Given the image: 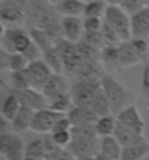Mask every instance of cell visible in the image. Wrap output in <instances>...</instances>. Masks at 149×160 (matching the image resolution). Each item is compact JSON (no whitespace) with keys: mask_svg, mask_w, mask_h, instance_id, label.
<instances>
[{"mask_svg":"<svg viewBox=\"0 0 149 160\" xmlns=\"http://www.w3.org/2000/svg\"><path fill=\"white\" fill-rule=\"evenodd\" d=\"M85 2L80 0H62L56 6V9L62 17H83Z\"/></svg>","mask_w":149,"mask_h":160,"instance_id":"cell-22","label":"cell"},{"mask_svg":"<svg viewBox=\"0 0 149 160\" xmlns=\"http://www.w3.org/2000/svg\"><path fill=\"white\" fill-rule=\"evenodd\" d=\"M63 39L72 43H78L82 41L84 31V19L80 17H62L61 20Z\"/></svg>","mask_w":149,"mask_h":160,"instance_id":"cell-13","label":"cell"},{"mask_svg":"<svg viewBox=\"0 0 149 160\" xmlns=\"http://www.w3.org/2000/svg\"><path fill=\"white\" fill-rule=\"evenodd\" d=\"M43 60L54 74H64V64H63L61 55H60L56 47H54L50 50H48L47 53H44Z\"/></svg>","mask_w":149,"mask_h":160,"instance_id":"cell-28","label":"cell"},{"mask_svg":"<svg viewBox=\"0 0 149 160\" xmlns=\"http://www.w3.org/2000/svg\"><path fill=\"white\" fill-rule=\"evenodd\" d=\"M107 2L105 0H94L85 5L83 18H104L107 8Z\"/></svg>","mask_w":149,"mask_h":160,"instance_id":"cell-30","label":"cell"},{"mask_svg":"<svg viewBox=\"0 0 149 160\" xmlns=\"http://www.w3.org/2000/svg\"><path fill=\"white\" fill-rule=\"evenodd\" d=\"M84 31L86 34H98L104 26V19L101 18H83Z\"/></svg>","mask_w":149,"mask_h":160,"instance_id":"cell-37","label":"cell"},{"mask_svg":"<svg viewBox=\"0 0 149 160\" xmlns=\"http://www.w3.org/2000/svg\"><path fill=\"white\" fill-rule=\"evenodd\" d=\"M23 160H41V159H36V158H31V157H25Z\"/></svg>","mask_w":149,"mask_h":160,"instance_id":"cell-48","label":"cell"},{"mask_svg":"<svg viewBox=\"0 0 149 160\" xmlns=\"http://www.w3.org/2000/svg\"><path fill=\"white\" fill-rule=\"evenodd\" d=\"M94 160H113V159H111L108 157H106V156H104V154L99 153V154H97V156L94 157Z\"/></svg>","mask_w":149,"mask_h":160,"instance_id":"cell-46","label":"cell"},{"mask_svg":"<svg viewBox=\"0 0 149 160\" xmlns=\"http://www.w3.org/2000/svg\"><path fill=\"white\" fill-rule=\"evenodd\" d=\"M143 2H145L146 6H148L149 7V0H143Z\"/></svg>","mask_w":149,"mask_h":160,"instance_id":"cell-51","label":"cell"},{"mask_svg":"<svg viewBox=\"0 0 149 160\" xmlns=\"http://www.w3.org/2000/svg\"><path fill=\"white\" fill-rule=\"evenodd\" d=\"M22 55L28 60V62H34V61H37V60H41L43 58V52L37 47V46L31 42V46L22 53Z\"/></svg>","mask_w":149,"mask_h":160,"instance_id":"cell-40","label":"cell"},{"mask_svg":"<svg viewBox=\"0 0 149 160\" xmlns=\"http://www.w3.org/2000/svg\"><path fill=\"white\" fill-rule=\"evenodd\" d=\"M117 117L113 115L105 116V117H99V119L96 123L97 133L99 138L107 137V136H113L114 130L117 128Z\"/></svg>","mask_w":149,"mask_h":160,"instance_id":"cell-26","label":"cell"},{"mask_svg":"<svg viewBox=\"0 0 149 160\" xmlns=\"http://www.w3.org/2000/svg\"><path fill=\"white\" fill-rule=\"evenodd\" d=\"M91 109L96 112L98 117H105V116L112 115V109H111L110 102L106 97L104 90H101L98 93V96L94 98V101L91 104Z\"/></svg>","mask_w":149,"mask_h":160,"instance_id":"cell-29","label":"cell"},{"mask_svg":"<svg viewBox=\"0 0 149 160\" xmlns=\"http://www.w3.org/2000/svg\"><path fill=\"white\" fill-rule=\"evenodd\" d=\"M68 118L70 119L72 126L85 124H96L99 117L89 107H74V109L68 113Z\"/></svg>","mask_w":149,"mask_h":160,"instance_id":"cell-17","label":"cell"},{"mask_svg":"<svg viewBox=\"0 0 149 160\" xmlns=\"http://www.w3.org/2000/svg\"><path fill=\"white\" fill-rule=\"evenodd\" d=\"M27 31L29 32L31 41L43 52V54L55 47L54 40L44 29H41V28H37V27H31Z\"/></svg>","mask_w":149,"mask_h":160,"instance_id":"cell-23","label":"cell"},{"mask_svg":"<svg viewBox=\"0 0 149 160\" xmlns=\"http://www.w3.org/2000/svg\"><path fill=\"white\" fill-rule=\"evenodd\" d=\"M132 39H149V7L139 11L131 15Z\"/></svg>","mask_w":149,"mask_h":160,"instance_id":"cell-15","label":"cell"},{"mask_svg":"<svg viewBox=\"0 0 149 160\" xmlns=\"http://www.w3.org/2000/svg\"><path fill=\"white\" fill-rule=\"evenodd\" d=\"M141 96L149 101V62L147 63L142 71V78H141Z\"/></svg>","mask_w":149,"mask_h":160,"instance_id":"cell-41","label":"cell"},{"mask_svg":"<svg viewBox=\"0 0 149 160\" xmlns=\"http://www.w3.org/2000/svg\"><path fill=\"white\" fill-rule=\"evenodd\" d=\"M25 157L44 160V142L43 138H35L26 144Z\"/></svg>","mask_w":149,"mask_h":160,"instance_id":"cell-33","label":"cell"},{"mask_svg":"<svg viewBox=\"0 0 149 160\" xmlns=\"http://www.w3.org/2000/svg\"><path fill=\"white\" fill-rule=\"evenodd\" d=\"M117 117L118 123H120L121 125L128 128L129 130L134 131L135 133L145 136L146 131V124L145 120L142 119V117L140 115L139 109L136 108V105H131L127 109H125L123 111H121Z\"/></svg>","mask_w":149,"mask_h":160,"instance_id":"cell-12","label":"cell"},{"mask_svg":"<svg viewBox=\"0 0 149 160\" xmlns=\"http://www.w3.org/2000/svg\"><path fill=\"white\" fill-rule=\"evenodd\" d=\"M71 136L72 139H93V138H99L97 133L96 124H85L78 125V126H72L71 129Z\"/></svg>","mask_w":149,"mask_h":160,"instance_id":"cell-32","label":"cell"},{"mask_svg":"<svg viewBox=\"0 0 149 160\" xmlns=\"http://www.w3.org/2000/svg\"><path fill=\"white\" fill-rule=\"evenodd\" d=\"M123 147L114 138V136L100 138V152L101 154L108 157L113 160H120Z\"/></svg>","mask_w":149,"mask_h":160,"instance_id":"cell-21","label":"cell"},{"mask_svg":"<svg viewBox=\"0 0 149 160\" xmlns=\"http://www.w3.org/2000/svg\"><path fill=\"white\" fill-rule=\"evenodd\" d=\"M107 5H111V6H120L123 0H105Z\"/></svg>","mask_w":149,"mask_h":160,"instance_id":"cell-45","label":"cell"},{"mask_svg":"<svg viewBox=\"0 0 149 160\" xmlns=\"http://www.w3.org/2000/svg\"><path fill=\"white\" fill-rule=\"evenodd\" d=\"M26 145L18 134L0 133V153L6 160H23Z\"/></svg>","mask_w":149,"mask_h":160,"instance_id":"cell-6","label":"cell"},{"mask_svg":"<svg viewBox=\"0 0 149 160\" xmlns=\"http://www.w3.org/2000/svg\"><path fill=\"white\" fill-rule=\"evenodd\" d=\"M26 74L28 76V80L31 83V88L39 91H42L46 83L49 81V78L53 76V71L48 67V64L44 62L43 58L31 62L27 68Z\"/></svg>","mask_w":149,"mask_h":160,"instance_id":"cell-8","label":"cell"},{"mask_svg":"<svg viewBox=\"0 0 149 160\" xmlns=\"http://www.w3.org/2000/svg\"><path fill=\"white\" fill-rule=\"evenodd\" d=\"M77 160H94V158H80V159Z\"/></svg>","mask_w":149,"mask_h":160,"instance_id":"cell-49","label":"cell"},{"mask_svg":"<svg viewBox=\"0 0 149 160\" xmlns=\"http://www.w3.org/2000/svg\"><path fill=\"white\" fill-rule=\"evenodd\" d=\"M80 1H83L85 4H88V2H91V1H94V0H80Z\"/></svg>","mask_w":149,"mask_h":160,"instance_id":"cell-50","label":"cell"},{"mask_svg":"<svg viewBox=\"0 0 149 160\" xmlns=\"http://www.w3.org/2000/svg\"><path fill=\"white\" fill-rule=\"evenodd\" d=\"M7 91L14 93L18 97L19 102L23 107H28L33 109L34 111H39V110H43L49 108V103L47 98L43 96V93L35 90L33 88H28L25 90H11L8 89Z\"/></svg>","mask_w":149,"mask_h":160,"instance_id":"cell-10","label":"cell"},{"mask_svg":"<svg viewBox=\"0 0 149 160\" xmlns=\"http://www.w3.org/2000/svg\"><path fill=\"white\" fill-rule=\"evenodd\" d=\"M149 156V142L123 147L120 160H143Z\"/></svg>","mask_w":149,"mask_h":160,"instance_id":"cell-25","label":"cell"},{"mask_svg":"<svg viewBox=\"0 0 149 160\" xmlns=\"http://www.w3.org/2000/svg\"><path fill=\"white\" fill-rule=\"evenodd\" d=\"M0 19L6 28L20 27L26 23V8L12 0H7L0 5Z\"/></svg>","mask_w":149,"mask_h":160,"instance_id":"cell-7","label":"cell"},{"mask_svg":"<svg viewBox=\"0 0 149 160\" xmlns=\"http://www.w3.org/2000/svg\"><path fill=\"white\" fill-rule=\"evenodd\" d=\"M145 62L132 46L131 40L123 41L119 45V70L123 71L131 67Z\"/></svg>","mask_w":149,"mask_h":160,"instance_id":"cell-16","label":"cell"},{"mask_svg":"<svg viewBox=\"0 0 149 160\" xmlns=\"http://www.w3.org/2000/svg\"><path fill=\"white\" fill-rule=\"evenodd\" d=\"M100 83L106 97L110 102L113 116H118L125 109L135 104V92L112 75L105 74L100 78Z\"/></svg>","mask_w":149,"mask_h":160,"instance_id":"cell-1","label":"cell"},{"mask_svg":"<svg viewBox=\"0 0 149 160\" xmlns=\"http://www.w3.org/2000/svg\"><path fill=\"white\" fill-rule=\"evenodd\" d=\"M41 92L47 98L48 103L61 97L62 95L70 92V87H69V83L64 74H53V76L46 83Z\"/></svg>","mask_w":149,"mask_h":160,"instance_id":"cell-14","label":"cell"},{"mask_svg":"<svg viewBox=\"0 0 149 160\" xmlns=\"http://www.w3.org/2000/svg\"><path fill=\"white\" fill-rule=\"evenodd\" d=\"M120 7L127 14L133 15V14L137 13L139 11H141L142 8H145L146 5L143 2V0H123Z\"/></svg>","mask_w":149,"mask_h":160,"instance_id":"cell-38","label":"cell"},{"mask_svg":"<svg viewBox=\"0 0 149 160\" xmlns=\"http://www.w3.org/2000/svg\"><path fill=\"white\" fill-rule=\"evenodd\" d=\"M66 148L77 159H80V158H94L100 152V138L72 139Z\"/></svg>","mask_w":149,"mask_h":160,"instance_id":"cell-11","label":"cell"},{"mask_svg":"<svg viewBox=\"0 0 149 160\" xmlns=\"http://www.w3.org/2000/svg\"><path fill=\"white\" fill-rule=\"evenodd\" d=\"M47 1H48L49 4L53 5V6H57V5H58L60 2H61L62 0H47Z\"/></svg>","mask_w":149,"mask_h":160,"instance_id":"cell-47","label":"cell"},{"mask_svg":"<svg viewBox=\"0 0 149 160\" xmlns=\"http://www.w3.org/2000/svg\"><path fill=\"white\" fill-rule=\"evenodd\" d=\"M0 160H5V159H4V158H1V159H0Z\"/></svg>","mask_w":149,"mask_h":160,"instance_id":"cell-53","label":"cell"},{"mask_svg":"<svg viewBox=\"0 0 149 160\" xmlns=\"http://www.w3.org/2000/svg\"><path fill=\"white\" fill-rule=\"evenodd\" d=\"M34 115H35V111L33 109L21 105L18 115L15 116V118L11 122L12 131L14 133H21V132L29 130L31 126V123H33Z\"/></svg>","mask_w":149,"mask_h":160,"instance_id":"cell-19","label":"cell"},{"mask_svg":"<svg viewBox=\"0 0 149 160\" xmlns=\"http://www.w3.org/2000/svg\"><path fill=\"white\" fill-rule=\"evenodd\" d=\"M0 28H1V32H0L1 48H4L11 54H22L33 42L29 32L22 27L6 28L1 23Z\"/></svg>","mask_w":149,"mask_h":160,"instance_id":"cell-3","label":"cell"},{"mask_svg":"<svg viewBox=\"0 0 149 160\" xmlns=\"http://www.w3.org/2000/svg\"><path fill=\"white\" fill-rule=\"evenodd\" d=\"M20 108L21 104L19 102L18 97L14 93L7 91V95L1 104V117L11 123L15 118V116L18 115Z\"/></svg>","mask_w":149,"mask_h":160,"instance_id":"cell-24","label":"cell"},{"mask_svg":"<svg viewBox=\"0 0 149 160\" xmlns=\"http://www.w3.org/2000/svg\"><path fill=\"white\" fill-rule=\"evenodd\" d=\"M31 88L26 71L9 72L8 75V89L11 90H25ZM7 89V90H8Z\"/></svg>","mask_w":149,"mask_h":160,"instance_id":"cell-31","label":"cell"},{"mask_svg":"<svg viewBox=\"0 0 149 160\" xmlns=\"http://www.w3.org/2000/svg\"><path fill=\"white\" fill-rule=\"evenodd\" d=\"M100 35L105 47L106 46H118L121 43V40L118 36V34L105 22V20H104V26L100 32Z\"/></svg>","mask_w":149,"mask_h":160,"instance_id":"cell-36","label":"cell"},{"mask_svg":"<svg viewBox=\"0 0 149 160\" xmlns=\"http://www.w3.org/2000/svg\"><path fill=\"white\" fill-rule=\"evenodd\" d=\"M100 61L106 71L119 70V45L106 46L101 49Z\"/></svg>","mask_w":149,"mask_h":160,"instance_id":"cell-20","label":"cell"},{"mask_svg":"<svg viewBox=\"0 0 149 160\" xmlns=\"http://www.w3.org/2000/svg\"><path fill=\"white\" fill-rule=\"evenodd\" d=\"M74 103L70 92L62 95L61 97L56 98L55 101L49 103V109L50 110L58 112V113H62V115H68L74 109Z\"/></svg>","mask_w":149,"mask_h":160,"instance_id":"cell-27","label":"cell"},{"mask_svg":"<svg viewBox=\"0 0 149 160\" xmlns=\"http://www.w3.org/2000/svg\"><path fill=\"white\" fill-rule=\"evenodd\" d=\"M55 160H77V158H76L68 148H64V150L61 152V154L57 157Z\"/></svg>","mask_w":149,"mask_h":160,"instance_id":"cell-44","label":"cell"},{"mask_svg":"<svg viewBox=\"0 0 149 160\" xmlns=\"http://www.w3.org/2000/svg\"><path fill=\"white\" fill-rule=\"evenodd\" d=\"M105 22L113 29L121 42L129 41L132 39L131 31V18L120 6H111L108 5L104 17Z\"/></svg>","mask_w":149,"mask_h":160,"instance_id":"cell-4","label":"cell"},{"mask_svg":"<svg viewBox=\"0 0 149 160\" xmlns=\"http://www.w3.org/2000/svg\"><path fill=\"white\" fill-rule=\"evenodd\" d=\"M44 160H55L64 150L53 140L51 134H44Z\"/></svg>","mask_w":149,"mask_h":160,"instance_id":"cell-34","label":"cell"},{"mask_svg":"<svg viewBox=\"0 0 149 160\" xmlns=\"http://www.w3.org/2000/svg\"><path fill=\"white\" fill-rule=\"evenodd\" d=\"M29 66V62L22 54L15 53L11 54L8 63L9 72H19V71H25Z\"/></svg>","mask_w":149,"mask_h":160,"instance_id":"cell-35","label":"cell"},{"mask_svg":"<svg viewBox=\"0 0 149 160\" xmlns=\"http://www.w3.org/2000/svg\"><path fill=\"white\" fill-rule=\"evenodd\" d=\"M51 134L53 140L56 142L57 145L62 148H66L69 146V144L72 140V136H71L70 131H63V132H54Z\"/></svg>","mask_w":149,"mask_h":160,"instance_id":"cell-39","label":"cell"},{"mask_svg":"<svg viewBox=\"0 0 149 160\" xmlns=\"http://www.w3.org/2000/svg\"><path fill=\"white\" fill-rule=\"evenodd\" d=\"M146 105H147V108L149 109V101H147V102H146Z\"/></svg>","mask_w":149,"mask_h":160,"instance_id":"cell-52","label":"cell"},{"mask_svg":"<svg viewBox=\"0 0 149 160\" xmlns=\"http://www.w3.org/2000/svg\"><path fill=\"white\" fill-rule=\"evenodd\" d=\"M63 116L66 115H62V113L55 112L53 110H50L49 108L35 111L31 130L36 132V133L50 134L53 132L54 128H55L56 123L58 122V119H61Z\"/></svg>","mask_w":149,"mask_h":160,"instance_id":"cell-9","label":"cell"},{"mask_svg":"<svg viewBox=\"0 0 149 160\" xmlns=\"http://www.w3.org/2000/svg\"><path fill=\"white\" fill-rule=\"evenodd\" d=\"M9 58H11V53L5 50L4 48L0 49V68H1V70L8 69Z\"/></svg>","mask_w":149,"mask_h":160,"instance_id":"cell-43","label":"cell"},{"mask_svg":"<svg viewBox=\"0 0 149 160\" xmlns=\"http://www.w3.org/2000/svg\"><path fill=\"white\" fill-rule=\"evenodd\" d=\"M113 136L120 142V145L123 147L133 146V145H137V144H142V142H148L145 138V136L135 133L134 131H132L128 128L121 125L120 123H117V128L114 130Z\"/></svg>","mask_w":149,"mask_h":160,"instance_id":"cell-18","label":"cell"},{"mask_svg":"<svg viewBox=\"0 0 149 160\" xmlns=\"http://www.w3.org/2000/svg\"><path fill=\"white\" fill-rule=\"evenodd\" d=\"M55 47L58 50L64 64V74L74 77L83 62V58L77 48V43H72L65 39H61L56 42Z\"/></svg>","mask_w":149,"mask_h":160,"instance_id":"cell-5","label":"cell"},{"mask_svg":"<svg viewBox=\"0 0 149 160\" xmlns=\"http://www.w3.org/2000/svg\"><path fill=\"white\" fill-rule=\"evenodd\" d=\"M71 129H72V124H71L70 119L68 118V116H63L61 119H58L51 133H54V132H63V131H71Z\"/></svg>","mask_w":149,"mask_h":160,"instance_id":"cell-42","label":"cell"},{"mask_svg":"<svg viewBox=\"0 0 149 160\" xmlns=\"http://www.w3.org/2000/svg\"><path fill=\"white\" fill-rule=\"evenodd\" d=\"M103 90L100 80L79 78L70 87V93L74 99V107H91L94 98Z\"/></svg>","mask_w":149,"mask_h":160,"instance_id":"cell-2","label":"cell"}]
</instances>
